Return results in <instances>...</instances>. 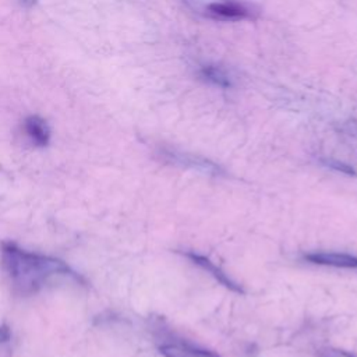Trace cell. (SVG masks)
<instances>
[{
	"label": "cell",
	"mask_w": 357,
	"mask_h": 357,
	"mask_svg": "<svg viewBox=\"0 0 357 357\" xmlns=\"http://www.w3.org/2000/svg\"><path fill=\"white\" fill-rule=\"evenodd\" d=\"M18 3H20L22 7H32V6L36 3V0H18Z\"/></svg>",
	"instance_id": "obj_10"
},
{
	"label": "cell",
	"mask_w": 357,
	"mask_h": 357,
	"mask_svg": "<svg viewBox=\"0 0 357 357\" xmlns=\"http://www.w3.org/2000/svg\"><path fill=\"white\" fill-rule=\"evenodd\" d=\"M319 357H354L353 354L347 353V351H342V350H333V349H326L324 351H321Z\"/></svg>",
	"instance_id": "obj_8"
},
{
	"label": "cell",
	"mask_w": 357,
	"mask_h": 357,
	"mask_svg": "<svg viewBox=\"0 0 357 357\" xmlns=\"http://www.w3.org/2000/svg\"><path fill=\"white\" fill-rule=\"evenodd\" d=\"M22 131L26 139L33 146H46L50 139V128L45 119L40 116L32 114L28 116L22 123Z\"/></svg>",
	"instance_id": "obj_6"
},
{
	"label": "cell",
	"mask_w": 357,
	"mask_h": 357,
	"mask_svg": "<svg viewBox=\"0 0 357 357\" xmlns=\"http://www.w3.org/2000/svg\"><path fill=\"white\" fill-rule=\"evenodd\" d=\"M10 339V332L6 326H0V344L6 343Z\"/></svg>",
	"instance_id": "obj_9"
},
{
	"label": "cell",
	"mask_w": 357,
	"mask_h": 357,
	"mask_svg": "<svg viewBox=\"0 0 357 357\" xmlns=\"http://www.w3.org/2000/svg\"><path fill=\"white\" fill-rule=\"evenodd\" d=\"M304 261L325 265L333 268H346V269H357V257L346 252H335V251H315L305 254Z\"/></svg>",
	"instance_id": "obj_4"
},
{
	"label": "cell",
	"mask_w": 357,
	"mask_h": 357,
	"mask_svg": "<svg viewBox=\"0 0 357 357\" xmlns=\"http://www.w3.org/2000/svg\"><path fill=\"white\" fill-rule=\"evenodd\" d=\"M163 357H219L216 353L191 344L185 340L163 339L159 344Z\"/></svg>",
	"instance_id": "obj_3"
},
{
	"label": "cell",
	"mask_w": 357,
	"mask_h": 357,
	"mask_svg": "<svg viewBox=\"0 0 357 357\" xmlns=\"http://www.w3.org/2000/svg\"><path fill=\"white\" fill-rule=\"evenodd\" d=\"M185 257L190 258L194 264H197L198 266H201L204 271H206L208 273H211L220 284L226 286L229 290L231 291H236V293H244V290L241 289L240 284H237L236 282H233L219 266H216L209 258H206L205 255H201V254H197L194 251L191 252H185Z\"/></svg>",
	"instance_id": "obj_7"
},
{
	"label": "cell",
	"mask_w": 357,
	"mask_h": 357,
	"mask_svg": "<svg viewBox=\"0 0 357 357\" xmlns=\"http://www.w3.org/2000/svg\"><path fill=\"white\" fill-rule=\"evenodd\" d=\"M1 266L13 289L22 296L33 294L59 279L79 280L63 261L26 251L13 243L1 247Z\"/></svg>",
	"instance_id": "obj_1"
},
{
	"label": "cell",
	"mask_w": 357,
	"mask_h": 357,
	"mask_svg": "<svg viewBox=\"0 0 357 357\" xmlns=\"http://www.w3.org/2000/svg\"><path fill=\"white\" fill-rule=\"evenodd\" d=\"M192 14L216 22L255 21L259 10L245 0H181Z\"/></svg>",
	"instance_id": "obj_2"
},
{
	"label": "cell",
	"mask_w": 357,
	"mask_h": 357,
	"mask_svg": "<svg viewBox=\"0 0 357 357\" xmlns=\"http://www.w3.org/2000/svg\"><path fill=\"white\" fill-rule=\"evenodd\" d=\"M198 77L204 82L220 89H229L234 85V78L231 73L218 63L201 64L198 68Z\"/></svg>",
	"instance_id": "obj_5"
}]
</instances>
